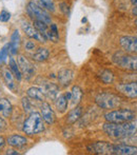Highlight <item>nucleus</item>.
Segmentation results:
<instances>
[{
  "instance_id": "nucleus-39",
  "label": "nucleus",
  "mask_w": 137,
  "mask_h": 155,
  "mask_svg": "<svg viewBox=\"0 0 137 155\" xmlns=\"http://www.w3.org/2000/svg\"><path fill=\"white\" fill-rule=\"evenodd\" d=\"M135 25H137V18H136V19H135Z\"/></svg>"
},
{
  "instance_id": "nucleus-29",
  "label": "nucleus",
  "mask_w": 137,
  "mask_h": 155,
  "mask_svg": "<svg viewBox=\"0 0 137 155\" xmlns=\"http://www.w3.org/2000/svg\"><path fill=\"white\" fill-rule=\"evenodd\" d=\"M59 10L61 11V13L64 16H68L70 14V6L67 2H60L59 3Z\"/></svg>"
},
{
  "instance_id": "nucleus-15",
  "label": "nucleus",
  "mask_w": 137,
  "mask_h": 155,
  "mask_svg": "<svg viewBox=\"0 0 137 155\" xmlns=\"http://www.w3.org/2000/svg\"><path fill=\"white\" fill-rule=\"evenodd\" d=\"M2 76H3V80H4V82H5L6 87H8L11 91H13L14 93H17L18 88H17V84H15L14 76H13L12 72L10 71V69L3 68V70H2Z\"/></svg>"
},
{
  "instance_id": "nucleus-32",
  "label": "nucleus",
  "mask_w": 137,
  "mask_h": 155,
  "mask_svg": "<svg viewBox=\"0 0 137 155\" xmlns=\"http://www.w3.org/2000/svg\"><path fill=\"white\" fill-rule=\"evenodd\" d=\"M50 30H51V32L53 33L54 35H56V36H59V34H58L57 25H56L55 23H51V27H50Z\"/></svg>"
},
{
  "instance_id": "nucleus-24",
  "label": "nucleus",
  "mask_w": 137,
  "mask_h": 155,
  "mask_svg": "<svg viewBox=\"0 0 137 155\" xmlns=\"http://www.w3.org/2000/svg\"><path fill=\"white\" fill-rule=\"evenodd\" d=\"M40 5L43 8L47 11V12H55V3L53 0H38Z\"/></svg>"
},
{
  "instance_id": "nucleus-26",
  "label": "nucleus",
  "mask_w": 137,
  "mask_h": 155,
  "mask_svg": "<svg viewBox=\"0 0 137 155\" xmlns=\"http://www.w3.org/2000/svg\"><path fill=\"white\" fill-rule=\"evenodd\" d=\"M33 25L41 33V34H44V32L49 29L47 23L43 22V21H41V20H37V19H33Z\"/></svg>"
},
{
  "instance_id": "nucleus-1",
  "label": "nucleus",
  "mask_w": 137,
  "mask_h": 155,
  "mask_svg": "<svg viewBox=\"0 0 137 155\" xmlns=\"http://www.w3.org/2000/svg\"><path fill=\"white\" fill-rule=\"evenodd\" d=\"M103 132L113 139H122L133 136L137 133V120H131L127 123L114 124L108 123L103 126Z\"/></svg>"
},
{
  "instance_id": "nucleus-22",
  "label": "nucleus",
  "mask_w": 137,
  "mask_h": 155,
  "mask_svg": "<svg viewBox=\"0 0 137 155\" xmlns=\"http://www.w3.org/2000/svg\"><path fill=\"white\" fill-rule=\"evenodd\" d=\"M0 102L3 106V109H2V115H3V117H10L13 112V106L11 104V101L8 98H0Z\"/></svg>"
},
{
  "instance_id": "nucleus-3",
  "label": "nucleus",
  "mask_w": 137,
  "mask_h": 155,
  "mask_svg": "<svg viewBox=\"0 0 137 155\" xmlns=\"http://www.w3.org/2000/svg\"><path fill=\"white\" fill-rule=\"evenodd\" d=\"M104 118L108 123L121 124L131 121L135 119V113L130 109H120V110L110 111L104 114Z\"/></svg>"
},
{
  "instance_id": "nucleus-8",
  "label": "nucleus",
  "mask_w": 137,
  "mask_h": 155,
  "mask_svg": "<svg viewBox=\"0 0 137 155\" xmlns=\"http://www.w3.org/2000/svg\"><path fill=\"white\" fill-rule=\"evenodd\" d=\"M21 28H22L24 34L27 35L29 38L35 39V40L39 41V42H47V38L44 37V35L41 34L33 25H31L28 21H22L21 22Z\"/></svg>"
},
{
  "instance_id": "nucleus-19",
  "label": "nucleus",
  "mask_w": 137,
  "mask_h": 155,
  "mask_svg": "<svg viewBox=\"0 0 137 155\" xmlns=\"http://www.w3.org/2000/svg\"><path fill=\"white\" fill-rule=\"evenodd\" d=\"M8 69L12 72L15 79H17L18 81H20L22 79V73H21L20 69H19L18 63H17V61L13 57H11L10 60H8Z\"/></svg>"
},
{
  "instance_id": "nucleus-37",
  "label": "nucleus",
  "mask_w": 137,
  "mask_h": 155,
  "mask_svg": "<svg viewBox=\"0 0 137 155\" xmlns=\"http://www.w3.org/2000/svg\"><path fill=\"white\" fill-rule=\"evenodd\" d=\"M81 22H82V23H86V17L81 19Z\"/></svg>"
},
{
  "instance_id": "nucleus-33",
  "label": "nucleus",
  "mask_w": 137,
  "mask_h": 155,
  "mask_svg": "<svg viewBox=\"0 0 137 155\" xmlns=\"http://www.w3.org/2000/svg\"><path fill=\"white\" fill-rule=\"evenodd\" d=\"M6 145V139L2 135H0V150H2Z\"/></svg>"
},
{
  "instance_id": "nucleus-40",
  "label": "nucleus",
  "mask_w": 137,
  "mask_h": 155,
  "mask_svg": "<svg viewBox=\"0 0 137 155\" xmlns=\"http://www.w3.org/2000/svg\"><path fill=\"white\" fill-rule=\"evenodd\" d=\"M0 94H1V88H0Z\"/></svg>"
},
{
  "instance_id": "nucleus-10",
  "label": "nucleus",
  "mask_w": 137,
  "mask_h": 155,
  "mask_svg": "<svg viewBox=\"0 0 137 155\" xmlns=\"http://www.w3.org/2000/svg\"><path fill=\"white\" fill-rule=\"evenodd\" d=\"M116 89L129 98H137V80L128 84H120Z\"/></svg>"
},
{
  "instance_id": "nucleus-2",
  "label": "nucleus",
  "mask_w": 137,
  "mask_h": 155,
  "mask_svg": "<svg viewBox=\"0 0 137 155\" xmlns=\"http://www.w3.org/2000/svg\"><path fill=\"white\" fill-rule=\"evenodd\" d=\"M44 129V120H43L40 113L36 112V111L30 113V115L23 121L22 124V131L30 136L43 132Z\"/></svg>"
},
{
  "instance_id": "nucleus-28",
  "label": "nucleus",
  "mask_w": 137,
  "mask_h": 155,
  "mask_svg": "<svg viewBox=\"0 0 137 155\" xmlns=\"http://www.w3.org/2000/svg\"><path fill=\"white\" fill-rule=\"evenodd\" d=\"M11 19V13L6 10H2L0 12V21L1 22H8Z\"/></svg>"
},
{
  "instance_id": "nucleus-7",
  "label": "nucleus",
  "mask_w": 137,
  "mask_h": 155,
  "mask_svg": "<svg viewBox=\"0 0 137 155\" xmlns=\"http://www.w3.org/2000/svg\"><path fill=\"white\" fill-rule=\"evenodd\" d=\"M17 63L19 65V69H20L21 73H22L23 77L27 80H30L35 76V67L34 64L30 61L28 58H25L24 56L20 55L17 57Z\"/></svg>"
},
{
  "instance_id": "nucleus-9",
  "label": "nucleus",
  "mask_w": 137,
  "mask_h": 155,
  "mask_svg": "<svg viewBox=\"0 0 137 155\" xmlns=\"http://www.w3.org/2000/svg\"><path fill=\"white\" fill-rule=\"evenodd\" d=\"M119 45L127 53L137 54V36H121Z\"/></svg>"
},
{
  "instance_id": "nucleus-35",
  "label": "nucleus",
  "mask_w": 137,
  "mask_h": 155,
  "mask_svg": "<svg viewBox=\"0 0 137 155\" xmlns=\"http://www.w3.org/2000/svg\"><path fill=\"white\" fill-rule=\"evenodd\" d=\"M132 13H133V15L137 16V5H134V8H133V11H132Z\"/></svg>"
},
{
  "instance_id": "nucleus-30",
  "label": "nucleus",
  "mask_w": 137,
  "mask_h": 155,
  "mask_svg": "<svg viewBox=\"0 0 137 155\" xmlns=\"http://www.w3.org/2000/svg\"><path fill=\"white\" fill-rule=\"evenodd\" d=\"M24 48L27 51H34V50L36 49V45H35L34 41L28 40V41H25V43H24Z\"/></svg>"
},
{
  "instance_id": "nucleus-5",
  "label": "nucleus",
  "mask_w": 137,
  "mask_h": 155,
  "mask_svg": "<svg viewBox=\"0 0 137 155\" xmlns=\"http://www.w3.org/2000/svg\"><path fill=\"white\" fill-rule=\"evenodd\" d=\"M95 101L101 109H115L120 106L121 98L110 92L99 93L95 98Z\"/></svg>"
},
{
  "instance_id": "nucleus-25",
  "label": "nucleus",
  "mask_w": 137,
  "mask_h": 155,
  "mask_svg": "<svg viewBox=\"0 0 137 155\" xmlns=\"http://www.w3.org/2000/svg\"><path fill=\"white\" fill-rule=\"evenodd\" d=\"M8 54H10V42L4 45L0 50V64L5 61L6 58L8 57Z\"/></svg>"
},
{
  "instance_id": "nucleus-31",
  "label": "nucleus",
  "mask_w": 137,
  "mask_h": 155,
  "mask_svg": "<svg viewBox=\"0 0 137 155\" xmlns=\"http://www.w3.org/2000/svg\"><path fill=\"white\" fill-rule=\"evenodd\" d=\"M6 129H8V124L4 120L3 117H0V133L5 132Z\"/></svg>"
},
{
  "instance_id": "nucleus-4",
  "label": "nucleus",
  "mask_w": 137,
  "mask_h": 155,
  "mask_svg": "<svg viewBox=\"0 0 137 155\" xmlns=\"http://www.w3.org/2000/svg\"><path fill=\"white\" fill-rule=\"evenodd\" d=\"M27 13L30 17L37 20H41L45 22L47 25H51L52 18L50 16L49 12L45 8H43L40 4H37L35 1H30L27 5Z\"/></svg>"
},
{
  "instance_id": "nucleus-21",
  "label": "nucleus",
  "mask_w": 137,
  "mask_h": 155,
  "mask_svg": "<svg viewBox=\"0 0 137 155\" xmlns=\"http://www.w3.org/2000/svg\"><path fill=\"white\" fill-rule=\"evenodd\" d=\"M81 98H82V90L78 86H74L71 91L72 104H73L74 106L78 104L80 102V100H81Z\"/></svg>"
},
{
  "instance_id": "nucleus-38",
  "label": "nucleus",
  "mask_w": 137,
  "mask_h": 155,
  "mask_svg": "<svg viewBox=\"0 0 137 155\" xmlns=\"http://www.w3.org/2000/svg\"><path fill=\"white\" fill-rule=\"evenodd\" d=\"M2 109H3V106H2V104L0 102V112H2Z\"/></svg>"
},
{
  "instance_id": "nucleus-36",
  "label": "nucleus",
  "mask_w": 137,
  "mask_h": 155,
  "mask_svg": "<svg viewBox=\"0 0 137 155\" xmlns=\"http://www.w3.org/2000/svg\"><path fill=\"white\" fill-rule=\"evenodd\" d=\"M131 2L133 5H137V0H131Z\"/></svg>"
},
{
  "instance_id": "nucleus-27",
  "label": "nucleus",
  "mask_w": 137,
  "mask_h": 155,
  "mask_svg": "<svg viewBox=\"0 0 137 155\" xmlns=\"http://www.w3.org/2000/svg\"><path fill=\"white\" fill-rule=\"evenodd\" d=\"M22 108L24 110L25 113H31L33 112V104H32L31 100L28 97H23L22 98Z\"/></svg>"
},
{
  "instance_id": "nucleus-11",
  "label": "nucleus",
  "mask_w": 137,
  "mask_h": 155,
  "mask_svg": "<svg viewBox=\"0 0 137 155\" xmlns=\"http://www.w3.org/2000/svg\"><path fill=\"white\" fill-rule=\"evenodd\" d=\"M40 114L47 124H52L55 120V114L49 102L42 101V104L40 106Z\"/></svg>"
},
{
  "instance_id": "nucleus-16",
  "label": "nucleus",
  "mask_w": 137,
  "mask_h": 155,
  "mask_svg": "<svg viewBox=\"0 0 137 155\" xmlns=\"http://www.w3.org/2000/svg\"><path fill=\"white\" fill-rule=\"evenodd\" d=\"M44 95H47L52 100H55L57 96L59 95V87L57 84H53V82H47L43 86L42 88Z\"/></svg>"
},
{
  "instance_id": "nucleus-13",
  "label": "nucleus",
  "mask_w": 137,
  "mask_h": 155,
  "mask_svg": "<svg viewBox=\"0 0 137 155\" xmlns=\"http://www.w3.org/2000/svg\"><path fill=\"white\" fill-rule=\"evenodd\" d=\"M71 99V92H66L61 95H58L55 99V107L59 113H64L68 109L69 100Z\"/></svg>"
},
{
  "instance_id": "nucleus-14",
  "label": "nucleus",
  "mask_w": 137,
  "mask_h": 155,
  "mask_svg": "<svg viewBox=\"0 0 137 155\" xmlns=\"http://www.w3.org/2000/svg\"><path fill=\"white\" fill-rule=\"evenodd\" d=\"M58 81L62 87H68L74 78V72L70 69H61L58 72Z\"/></svg>"
},
{
  "instance_id": "nucleus-18",
  "label": "nucleus",
  "mask_w": 137,
  "mask_h": 155,
  "mask_svg": "<svg viewBox=\"0 0 137 155\" xmlns=\"http://www.w3.org/2000/svg\"><path fill=\"white\" fill-rule=\"evenodd\" d=\"M82 114V108L80 106H77L76 108L72 109L71 111L68 113V116H67V123L70 124H75L78 119L81 117Z\"/></svg>"
},
{
  "instance_id": "nucleus-20",
  "label": "nucleus",
  "mask_w": 137,
  "mask_h": 155,
  "mask_svg": "<svg viewBox=\"0 0 137 155\" xmlns=\"http://www.w3.org/2000/svg\"><path fill=\"white\" fill-rule=\"evenodd\" d=\"M49 56H50V51L47 48H39L33 55H32V58L37 62H42L47 60Z\"/></svg>"
},
{
  "instance_id": "nucleus-34",
  "label": "nucleus",
  "mask_w": 137,
  "mask_h": 155,
  "mask_svg": "<svg viewBox=\"0 0 137 155\" xmlns=\"http://www.w3.org/2000/svg\"><path fill=\"white\" fill-rule=\"evenodd\" d=\"M5 153L8 155H19V154H20L18 151H17V150H15V148H14V149H8Z\"/></svg>"
},
{
  "instance_id": "nucleus-23",
  "label": "nucleus",
  "mask_w": 137,
  "mask_h": 155,
  "mask_svg": "<svg viewBox=\"0 0 137 155\" xmlns=\"http://www.w3.org/2000/svg\"><path fill=\"white\" fill-rule=\"evenodd\" d=\"M100 79L103 84H111L114 80V74L109 70H103L100 73Z\"/></svg>"
},
{
  "instance_id": "nucleus-6",
  "label": "nucleus",
  "mask_w": 137,
  "mask_h": 155,
  "mask_svg": "<svg viewBox=\"0 0 137 155\" xmlns=\"http://www.w3.org/2000/svg\"><path fill=\"white\" fill-rule=\"evenodd\" d=\"M113 62L119 68L129 71H137V56L126 55L122 53H116L112 58Z\"/></svg>"
},
{
  "instance_id": "nucleus-17",
  "label": "nucleus",
  "mask_w": 137,
  "mask_h": 155,
  "mask_svg": "<svg viewBox=\"0 0 137 155\" xmlns=\"http://www.w3.org/2000/svg\"><path fill=\"white\" fill-rule=\"evenodd\" d=\"M27 95L29 98L36 100V101H44V93H43L42 88H39V87H31L30 89H28Z\"/></svg>"
},
{
  "instance_id": "nucleus-12",
  "label": "nucleus",
  "mask_w": 137,
  "mask_h": 155,
  "mask_svg": "<svg viewBox=\"0 0 137 155\" xmlns=\"http://www.w3.org/2000/svg\"><path fill=\"white\" fill-rule=\"evenodd\" d=\"M6 143L12 148H15V149H21L28 143V138L19 134H12L8 136Z\"/></svg>"
}]
</instances>
